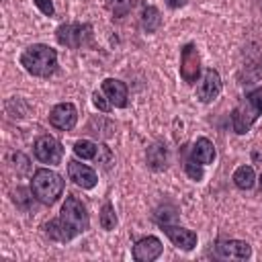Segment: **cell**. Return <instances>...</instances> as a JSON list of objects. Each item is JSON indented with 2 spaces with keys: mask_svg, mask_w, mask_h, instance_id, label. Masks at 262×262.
<instances>
[{
  "mask_svg": "<svg viewBox=\"0 0 262 262\" xmlns=\"http://www.w3.org/2000/svg\"><path fill=\"white\" fill-rule=\"evenodd\" d=\"M88 225H90V217L86 207L82 205L80 199H76L74 194H68L66 203L61 205L59 217L45 223V231L55 242H70L76 235L84 233Z\"/></svg>",
  "mask_w": 262,
  "mask_h": 262,
  "instance_id": "obj_1",
  "label": "cell"
},
{
  "mask_svg": "<svg viewBox=\"0 0 262 262\" xmlns=\"http://www.w3.org/2000/svg\"><path fill=\"white\" fill-rule=\"evenodd\" d=\"M20 66L31 74V76H39V78H47L51 74H55L57 70V53L55 49H51L49 45L43 43H35L31 47H27L20 55Z\"/></svg>",
  "mask_w": 262,
  "mask_h": 262,
  "instance_id": "obj_2",
  "label": "cell"
},
{
  "mask_svg": "<svg viewBox=\"0 0 262 262\" xmlns=\"http://www.w3.org/2000/svg\"><path fill=\"white\" fill-rule=\"evenodd\" d=\"M262 115V88H256L248 92L242 102L231 113V127L237 135H244L250 131V127L256 123V119Z\"/></svg>",
  "mask_w": 262,
  "mask_h": 262,
  "instance_id": "obj_3",
  "label": "cell"
},
{
  "mask_svg": "<svg viewBox=\"0 0 262 262\" xmlns=\"http://www.w3.org/2000/svg\"><path fill=\"white\" fill-rule=\"evenodd\" d=\"M63 192V180L57 172L47 170V168H39L33 174L31 180V194L43 203V205H53Z\"/></svg>",
  "mask_w": 262,
  "mask_h": 262,
  "instance_id": "obj_4",
  "label": "cell"
},
{
  "mask_svg": "<svg viewBox=\"0 0 262 262\" xmlns=\"http://www.w3.org/2000/svg\"><path fill=\"white\" fill-rule=\"evenodd\" d=\"M55 39L59 45L70 47V49H80L86 47L92 41V27L88 23H70V25H61L55 31Z\"/></svg>",
  "mask_w": 262,
  "mask_h": 262,
  "instance_id": "obj_5",
  "label": "cell"
},
{
  "mask_svg": "<svg viewBox=\"0 0 262 262\" xmlns=\"http://www.w3.org/2000/svg\"><path fill=\"white\" fill-rule=\"evenodd\" d=\"M33 151H35V158L43 164H59L61 158H63V147L61 143L51 137V135H41L35 139V145H33Z\"/></svg>",
  "mask_w": 262,
  "mask_h": 262,
  "instance_id": "obj_6",
  "label": "cell"
},
{
  "mask_svg": "<svg viewBox=\"0 0 262 262\" xmlns=\"http://www.w3.org/2000/svg\"><path fill=\"white\" fill-rule=\"evenodd\" d=\"M201 74V57L194 43H186L180 51V76L186 84H194Z\"/></svg>",
  "mask_w": 262,
  "mask_h": 262,
  "instance_id": "obj_7",
  "label": "cell"
},
{
  "mask_svg": "<svg viewBox=\"0 0 262 262\" xmlns=\"http://www.w3.org/2000/svg\"><path fill=\"white\" fill-rule=\"evenodd\" d=\"M76 121H78V111H76V106L72 102H59L49 113V123L55 129H61V131L74 129Z\"/></svg>",
  "mask_w": 262,
  "mask_h": 262,
  "instance_id": "obj_8",
  "label": "cell"
},
{
  "mask_svg": "<svg viewBox=\"0 0 262 262\" xmlns=\"http://www.w3.org/2000/svg\"><path fill=\"white\" fill-rule=\"evenodd\" d=\"M219 92H221V78H219L217 70H213V68L205 70L203 80H201L199 86H196V96H199V100H201V102H211V100H215V98L219 96Z\"/></svg>",
  "mask_w": 262,
  "mask_h": 262,
  "instance_id": "obj_9",
  "label": "cell"
},
{
  "mask_svg": "<svg viewBox=\"0 0 262 262\" xmlns=\"http://www.w3.org/2000/svg\"><path fill=\"white\" fill-rule=\"evenodd\" d=\"M68 176H70V180H72L76 186H80V188H94L96 182H98L96 172H94L90 166L80 164V162H76V160L68 162Z\"/></svg>",
  "mask_w": 262,
  "mask_h": 262,
  "instance_id": "obj_10",
  "label": "cell"
},
{
  "mask_svg": "<svg viewBox=\"0 0 262 262\" xmlns=\"http://www.w3.org/2000/svg\"><path fill=\"white\" fill-rule=\"evenodd\" d=\"M162 231L170 237V242L184 250V252H190L194 246H196V233L186 229V227H178V225H170V223H162Z\"/></svg>",
  "mask_w": 262,
  "mask_h": 262,
  "instance_id": "obj_11",
  "label": "cell"
},
{
  "mask_svg": "<svg viewBox=\"0 0 262 262\" xmlns=\"http://www.w3.org/2000/svg\"><path fill=\"white\" fill-rule=\"evenodd\" d=\"M215 252L221 258H235V260H248L252 256L250 244L242 239H221L215 244Z\"/></svg>",
  "mask_w": 262,
  "mask_h": 262,
  "instance_id": "obj_12",
  "label": "cell"
},
{
  "mask_svg": "<svg viewBox=\"0 0 262 262\" xmlns=\"http://www.w3.org/2000/svg\"><path fill=\"white\" fill-rule=\"evenodd\" d=\"M162 242L156 237V235H147V237H141L135 246H133V258L137 262H151L156 260L160 254H162Z\"/></svg>",
  "mask_w": 262,
  "mask_h": 262,
  "instance_id": "obj_13",
  "label": "cell"
},
{
  "mask_svg": "<svg viewBox=\"0 0 262 262\" xmlns=\"http://www.w3.org/2000/svg\"><path fill=\"white\" fill-rule=\"evenodd\" d=\"M102 94L108 98V102L117 108L127 106V86L125 82L117 80V78H106L102 80Z\"/></svg>",
  "mask_w": 262,
  "mask_h": 262,
  "instance_id": "obj_14",
  "label": "cell"
},
{
  "mask_svg": "<svg viewBox=\"0 0 262 262\" xmlns=\"http://www.w3.org/2000/svg\"><path fill=\"white\" fill-rule=\"evenodd\" d=\"M145 162L154 172H162L168 166V149L164 143H151L145 151Z\"/></svg>",
  "mask_w": 262,
  "mask_h": 262,
  "instance_id": "obj_15",
  "label": "cell"
},
{
  "mask_svg": "<svg viewBox=\"0 0 262 262\" xmlns=\"http://www.w3.org/2000/svg\"><path fill=\"white\" fill-rule=\"evenodd\" d=\"M215 145L207 139V137H199L196 141H194V145H192V149H190V158L192 160H196L199 164H203V166H207V164H213V160H215Z\"/></svg>",
  "mask_w": 262,
  "mask_h": 262,
  "instance_id": "obj_16",
  "label": "cell"
},
{
  "mask_svg": "<svg viewBox=\"0 0 262 262\" xmlns=\"http://www.w3.org/2000/svg\"><path fill=\"white\" fill-rule=\"evenodd\" d=\"M72 149L82 160H98L100 158V151H102V145H98V143H94L90 139H78Z\"/></svg>",
  "mask_w": 262,
  "mask_h": 262,
  "instance_id": "obj_17",
  "label": "cell"
},
{
  "mask_svg": "<svg viewBox=\"0 0 262 262\" xmlns=\"http://www.w3.org/2000/svg\"><path fill=\"white\" fill-rule=\"evenodd\" d=\"M256 182V174H254V168L252 166H239L235 172H233V184L242 190H250Z\"/></svg>",
  "mask_w": 262,
  "mask_h": 262,
  "instance_id": "obj_18",
  "label": "cell"
},
{
  "mask_svg": "<svg viewBox=\"0 0 262 262\" xmlns=\"http://www.w3.org/2000/svg\"><path fill=\"white\" fill-rule=\"evenodd\" d=\"M162 25V16H160V10L156 6H145L141 10V27L147 31V33H156Z\"/></svg>",
  "mask_w": 262,
  "mask_h": 262,
  "instance_id": "obj_19",
  "label": "cell"
},
{
  "mask_svg": "<svg viewBox=\"0 0 262 262\" xmlns=\"http://www.w3.org/2000/svg\"><path fill=\"white\" fill-rule=\"evenodd\" d=\"M104 2H106V8L113 12L115 18L127 16V14L131 12L133 4H135V0H104Z\"/></svg>",
  "mask_w": 262,
  "mask_h": 262,
  "instance_id": "obj_20",
  "label": "cell"
},
{
  "mask_svg": "<svg viewBox=\"0 0 262 262\" xmlns=\"http://www.w3.org/2000/svg\"><path fill=\"white\" fill-rule=\"evenodd\" d=\"M98 221H100V227L106 229V231H111V229L117 227V215H115V209H113L111 203H104V205H102Z\"/></svg>",
  "mask_w": 262,
  "mask_h": 262,
  "instance_id": "obj_21",
  "label": "cell"
},
{
  "mask_svg": "<svg viewBox=\"0 0 262 262\" xmlns=\"http://www.w3.org/2000/svg\"><path fill=\"white\" fill-rule=\"evenodd\" d=\"M10 158H12V162H14V170H16V174H18V176H25V174H29V170H31V164H29V158H27L25 154L16 151V154H12Z\"/></svg>",
  "mask_w": 262,
  "mask_h": 262,
  "instance_id": "obj_22",
  "label": "cell"
},
{
  "mask_svg": "<svg viewBox=\"0 0 262 262\" xmlns=\"http://www.w3.org/2000/svg\"><path fill=\"white\" fill-rule=\"evenodd\" d=\"M184 170H186V174L192 178V180H201L203 178V164H199L196 160H186V164H184Z\"/></svg>",
  "mask_w": 262,
  "mask_h": 262,
  "instance_id": "obj_23",
  "label": "cell"
},
{
  "mask_svg": "<svg viewBox=\"0 0 262 262\" xmlns=\"http://www.w3.org/2000/svg\"><path fill=\"white\" fill-rule=\"evenodd\" d=\"M92 102H94V106H96L98 111H102V113H108V111L113 108V104L108 102V98H106L104 94H100V92H94V94H92Z\"/></svg>",
  "mask_w": 262,
  "mask_h": 262,
  "instance_id": "obj_24",
  "label": "cell"
},
{
  "mask_svg": "<svg viewBox=\"0 0 262 262\" xmlns=\"http://www.w3.org/2000/svg\"><path fill=\"white\" fill-rule=\"evenodd\" d=\"M33 2H35V6H37L45 16H53L55 8H53V2H51V0H33Z\"/></svg>",
  "mask_w": 262,
  "mask_h": 262,
  "instance_id": "obj_25",
  "label": "cell"
},
{
  "mask_svg": "<svg viewBox=\"0 0 262 262\" xmlns=\"http://www.w3.org/2000/svg\"><path fill=\"white\" fill-rule=\"evenodd\" d=\"M186 2H188V0H166V4H168L170 8H182V6H186Z\"/></svg>",
  "mask_w": 262,
  "mask_h": 262,
  "instance_id": "obj_26",
  "label": "cell"
},
{
  "mask_svg": "<svg viewBox=\"0 0 262 262\" xmlns=\"http://www.w3.org/2000/svg\"><path fill=\"white\" fill-rule=\"evenodd\" d=\"M258 186H260V190H262V174H260V178H258Z\"/></svg>",
  "mask_w": 262,
  "mask_h": 262,
  "instance_id": "obj_27",
  "label": "cell"
}]
</instances>
